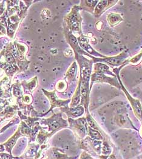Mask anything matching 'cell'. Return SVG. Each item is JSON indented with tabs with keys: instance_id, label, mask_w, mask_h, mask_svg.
<instances>
[{
	"instance_id": "obj_1",
	"label": "cell",
	"mask_w": 142,
	"mask_h": 159,
	"mask_svg": "<svg viewBox=\"0 0 142 159\" xmlns=\"http://www.w3.org/2000/svg\"><path fill=\"white\" fill-rule=\"evenodd\" d=\"M80 8L79 6L75 5L71 9L69 13L67 14L64 18L65 23L68 30L72 34H78L82 35L81 32V22L82 18L80 13Z\"/></svg>"
},
{
	"instance_id": "obj_2",
	"label": "cell",
	"mask_w": 142,
	"mask_h": 159,
	"mask_svg": "<svg viewBox=\"0 0 142 159\" xmlns=\"http://www.w3.org/2000/svg\"><path fill=\"white\" fill-rule=\"evenodd\" d=\"M91 58L94 63H102L107 65L108 66L118 67L125 66L126 64L129 63V53L128 51H123L122 52L112 57H106L105 58H98L93 57L90 55H88Z\"/></svg>"
},
{
	"instance_id": "obj_3",
	"label": "cell",
	"mask_w": 142,
	"mask_h": 159,
	"mask_svg": "<svg viewBox=\"0 0 142 159\" xmlns=\"http://www.w3.org/2000/svg\"><path fill=\"white\" fill-rule=\"evenodd\" d=\"M124 66H120L118 69V67L115 68L113 69V72H114V74L116 75L117 77V79L118 80L120 84V86H121V88L123 89V91H124L125 93L126 94V97H127V98L129 100V102L132 106V109L134 111V113L135 114V116L140 120L142 121V107L140 102L137 100V99H134V98H132L129 93H128V91H126V89L125 88L123 84H122V82L121 81V80L120 79V76H119V72H120V70L121 69V67Z\"/></svg>"
},
{
	"instance_id": "obj_4",
	"label": "cell",
	"mask_w": 142,
	"mask_h": 159,
	"mask_svg": "<svg viewBox=\"0 0 142 159\" xmlns=\"http://www.w3.org/2000/svg\"><path fill=\"white\" fill-rule=\"evenodd\" d=\"M43 123L48 125L49 131L51 132V135L58 130L68 126L67 121L62 118V113L54 114L49 119L43 120Z\"/></svg>"
},
{
	"instance_id": "obj_5",
	"label": "cell",
	"mask_w": 142,
	"mask_h": 159,
	"mask_svg": "<svg viewBox=\"0 0 142 159\" xmlns=\"http://www.w3.org/2000/svg\"><path fill=\"white\" fill-rule=\"evenodd\" d=\"M95 83H106L115 86L118 89H121L120 84L117 77H109L102 73L94 72L90 77V91L92 86Z\"/></svg>"
},
{
	"instance_id": "obj_6",
	"label": "cell",
	"mask_w": 142,
	"mask_h": 159,
	"mask_svg": "<svg viewBox=\"0 0 142 159\" xmlns=\"http://www.w3.org/2000/svg\"><path fill=\"white\" fill-rule=\"evenodd\" d=\"M77 40L80 48L86 53L93 57L98 58H105L106 57L104 55H102V53L98 52L95 49H94V48H92V47L89 43V38L86 36L81 35L78 37Z\"/></svg>"
},
{
	"instance_id": "obj_7",
	"label": "cell",
	"mask_w": 142,
	"mask_h": 159,
	"mask_svg": "<svg viewBox=\"0 0 142 159\" xmlns=\"http://www.w3.org/2000/svg\"><path fill=\"white\" fill-rule=\"evenodd\" d=\"M65 35L67 43L74 50L75 54H79L81 55H85L88 56V53L83 51L79 46L77 37L71 32H70L67 27L65 28Z\"/></svg>"
},
{
	"instance_id": "obj_8",
	"label": "cell",
	"mask_w": 142,
	"mask_h": 159,
	"mask_svg": "<svg viewBox=\"0 0 142 159\" xmlns=\"http://www.w3.org/2000/svg\"><path fill=\"white\" fill-rule=\"evenodd\" d=\"M68 121L70 124V126L72 127L75 131H77L78 134L80 136L82 137L85 136L88 128L86 120L85 118H81L76 120L69 118Z\"/></svg>"
},
{
	"instance_id": "obj_9",
	"label": "cell",
	"mask_w": 142,
	"mask_h": 159,
	"mask_svg": "<svg viewBox=\"0 0 142 159\" xmlns=\"http://www.w3.org/2000/svg\"><path fill=\"white\" fill-rule=\"evenodd\" d=\"M42 90L44 93V94L47 96V97L49 99L51 104V107L49 109V111H48V112L49 111H51L55 107H63L67 106V104L69 103L70 100H62L58 99L55 94V91L49 92V91H47L43 89Z\"/></svg>"
},
{
	"instance_id": "obj_10",
	"label": "cell",
	"mask_w": 142,
	"mask_h": 159,
	"mask_svg": "<svg viewBox=\"0 0 142 159\" xmlns=\"http://www.w3.org/2000/svg\"><path fill=\"white\" fill-rule=\"evenodd\" d=\"M118 1H99L95 7L94 15L96 17H100L107 9L115 5Z\"/></svg>"
},
{
	"instance_id": "obj_11",
	"label": "cell",
	"mask_w": 142,
	"mask_h": 159,
	"mask_svg": "<svg viewBox=\"0 0 142 159\" xmlns=\"http://www.w3.org/2000/svg\"><path fill=\"white\" fill-rule=\"evenodd\" d=\"M61 111L65 112L69 118H77L81 116L84 113V107L83 106H76L68 107L67 106L61 108Z\"/></svg>"
},
{
	"instance_id": "obj_12",
	"label": "cell",
	"mask_w": 142,
	"mask_h": 159,
	"mask_svg": "<svg viewBox=\"0 0 142 159\" xmlns=\"http://www.w3.org/2000/svg\"><path fill=\"white\" fill-rule=\"evenodd\" d=\"M94 72L102 73L107 75H111L112 77H117L114 73L110 70V67L109 66L102 63H94Z\"/></svg>"
},
{
	"instance_id": "obj_13",
	"label": "cell",
	"mask_w": 142,
	"mask_h": 159,
	"mask_svg": "<svg viewBox=\"0 0 142 159\" xmlns=\"http://www.w3.org/2000/svg\"><path fill=\"white\" fill-rule=\"evenodd\" d=\"M77 64L76 61L73 62L72 64L68 69L66 75L65 79L66 80V82H72L76 80L77 73Z\"/></svg>"
},
{
	"instance_id": "obj_14",
	"label": "cell",
	"mask_w": 142,
	"mask_h": 159,
	"mask_svg": "<svg viewBox=\"0 0 142 159\" xmlns=\"http://www.w3.org/2000/svg\"><path fill=\"white\" fill-rule=\"evenodd\" d=\"M99 1H81L80 8L81 10L86 11L90 13H94L95 6Z\"/></svg>"
},
{
	"instance_id": "obj_15",
	"label": "cell",
	"mask_w": 142,
	"mask_h": 159,
	"mask_svg": "<svg viewBox=\"0 0 142 159\" xmlns=\"http://www.w3.org/2000/svg\"><path fill=\"white\" fill-rule=\"evenodd\" d=\"M107 20L111 26H116L123 21V18L119 13H111L108 15Z\"/></svg>"
},
{
	"instance_id": "obj_16",
	"label": "cell",
	"mask_w": 142,
	"mask_h": 159,
	"mask_svg": "<svg viewBox=\"0 0 142 159\" xmlns=\"http://www.w3.org/2000/svg\"><path fill=\"white\" fill-rule=\"evenodd\" d=\"M16 46V49L18 50V60H26V54L27 51V46L25 44L22 43H19L15 41L14 43Z\"/></svg>"
},
{
	"instance_id": "obj_17",
	"label": "cell",
	"mask_w": 142,
	"mask_h": 159,
	"mask_svg": "<svg viewBox=\"0 0 142 159\" xmlns=\"http://www.w3.org/2000/svg\"><path fill=\"white\" fill-rule=\"evenodd\" d=\"M81 81L79 80L78 83L77 88L76 89V93H74L72 101H71V103L70 105V107H76L78 105L80 102V97H81Z\"/></svg>"
},
{
	"instance_id": "obj_18",
	"label": "cell",
	"mask_w": 142,
	"mask_h": 159,
	"mask_svg": "<svg viewBox=\"0 0 142 159\" xmlns=\"http://www.w3.org/2000/svg\"><path fill=\"white\" fill-rule=\"evenodd\" d=\"M25 85L26 88L31 92L32 91L37 88L38 86V80H37V77H35L34 78L30 80L29 81H27L25 83Z\"/></svg>"
},
{
	"instance_id": "obj_19",
	"label": "cell",
	"mask_w": 142,
	"mask_h": 159,
	"mask_svg": "<svg viewBox=\"0 0 142 159\" xmlns=\"http://www.w3.org/2000/svg\"><path fill=\"white\" fill-rule=\"evenodd\" d=\"M88 132L89 135H90L93 139H95L97 140H103V138L102 135L98 132V131L95 130V129L91 128L90 127H88Z\"/></svg>"
},
{
	"instance_id": "obj_20",
	"label": "cell",
	"mask_w": 142,
	"mask_h": 159,
	"mask_svg": "<svg viewBox=\"0 0 142 159\" xmlns=\"http://www.w3.org/2000/svg\"><path fill=\"white\" fill-rule=\"evenodd\" d=\"M67 83L66 82V81L64 80H60L57 83L55 89L58 92L62 93L66 91V89H67Z\"/></svg>"
},
{
	"instance_id": "obj_21",
	"label": "cell",
	"mask_w": 142,
	"mask_h": 159,
	"mask_svg": "<svg viewBox=\"0 0 142 159\" xmlns=\"http://www.w3.org/2000/svg\"><path fill=\"white\" fill-rule=\"evenodd\" d=\"M20 135H21V131H20V128H19L18 130L16 132L15 134L13 135V137H12L10 140H9V141L6 143V145H6V146L7 147L8 149H9V148H11L14 145V144H15V143L16 142V140L18 139V138Z\"/></svg>"
},
{
	"instance_id": "obj_22",
	"label": "cell",
	"mask_w": 142,
	"mask_h": 159,
	"mask_svg": "<svg viewBox=\"0 0 142 159\" xmlns=\"http://www.w3.org/2000/svg\"><path fill=\"white\" fill-rule=\"evenodd\" d=\"M86 119H87V121L88 123V125H89V127H90L92 129H96L97 131H98L99 129L98 127L97 126V125L94 121L93 119L90 117V115H88V116L86 117Z\"/></svg>"
},
{
	"instance_id": "obj_23",
	"label": "cell",
	"mask_w": 142,
	"mask_h": 159,
	"mask_svg": "<svg viewBox=\"0 0 142 159\" xmlns=\"http://www.w3.org/2000/svg\"><path fill=\"white\" fill-rule=\"evenodd\" d=\"M142 58V52H140V53H139V54H138V55H137L136 56H135V57H134L132 58H131V59H130L129 60V63H131V64H135V63H137L140 60H141V58Z\"/></svg>"
},
{
	"instance_id": "obj_24",
	"label": "cell",
	"mask_w": 142,
	"mask_h": 159,
	"mask_svg": "<svg viewBox=\"0 0 142 159\" xmlns=\"http://www.w3.org/2000/svg\"><path fill=\"white\" fill-rule=\"evenodd\" d=\"M23 98L25 101V102L27 103H29L31 102L32 101V97H31V95H29V94H25L23 95Z\"/></svg>"
},
{
	"instance_id": "obj_25",
	"label": "cell",
	"mask_w": 142,
	"mask_h": 159,
	"mask_svg": "<svg viewBox=\"0 0 142 159\" xmlns=\"http://www.w3.org/2000/svg\"><path fill=\"white\" fill-rule=\"evenodd\" d=\"M4 10H5L4 1H2L1 3H0V15L3 13L4 12Z\"/></svg>"
},
{
	"instance_id": "obj_26",
	"label": "cell",
	"mask_w": 142,
	"mask_h": 159,
	"mask_svg": "<svg viewBox=\"0 0 142 159\" xmlns=\"http://www.w3.org/2000/svg\"><path fill=\"white\" fill-rule=\"evenodd\" d=\"M6 34V28L4 26L0 23V35H4Z\"/></svg>"
},
{
	"instance_id": "obj_27",
	"label": "cell",
	"mask_w": 142,
	"mask_h": 159,
	"mask_svg": "<svg viewBox=\"0 0 142 159\" xmlns=\"http://www.w3.org/2000/svg\"><path fill=\"white\" fill-rule=\"evenodd\" d=\"M81 159H92L89 156H88V154H86V153H83V156H81Z\"/></svg>"
}]
</instances>
